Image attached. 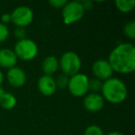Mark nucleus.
<instances>
[{
	"label": "nucleus",
	"mask_w": 135,
	"mask_h": 135,
	"mask_svg": "<svg viewBox=\"0 0 135 135\" xmlns=\"http://www.w3.org/2000/svg\"><path fill=\"white\" fill-rule=\"evenodd\" d=\"M37 88L42 94L45 96H50L54 94L56 91V85L55 79L52 76L43 75L37 81Z\"/></svg>",
	"instance_id": "nucleus-11"
},
{
	"label": "nucleus",
	"mask_w": 135,
	"mask_h": 135,
	"mask_svg": "<svg viewBox=\"0 0 135 135\" xmlns=\"http://www.w3.org/2000/svg\"><path fill=\"white\" fill-rule=\"evenodd\" d=\"M101 93L104 100L112 104H120L127 98L128 89L120 79L111 77L103 83Z\"/></svg>",
	"instance_id": "nucleus-2"
},
{
	"label": "nucleus",
	"mask_w": 135,
	"mask_h": 135,
	"mask_svg": "<svg viewBox=\"0 0 135 135\" xmlns=\"http://www.w3.org/2000/svg\"><path fill=\"white\" fill-rule=\"evenodd\" d=\"M83 135H105L104 131L99 126L97 125H91L85 129Z\"/></svg>",
	"instance_id": "nucleus-18"
},
{
	"label": "nucleus",
	"mask_w": 135,
	"mask_h": 135,
	"mask_svg": "<svg viewBox=\"0 0 135 135\" xmlns=\"http://www.w3.org/2000/svg\"><path fill=\"white\" fill-rule=\"evenodd\" d=\"M105 100L100 94L91 93L83 98V107L89 112H98L104 107Z\"/></svg>",
	"instance_id": "nucleus-9"
},
{
	"label": "nucleus",
	"mask_w": 135,
	"mask_h": 135,
	"mask_svg": "<svg viewBox=\"0 0 135 135\" xmlns=\"http://www.w3.org/2000/svg\"><path fill=\"white\" fill-rule=\"evenodd\" d=\"M26 73L19 67H13L7 72V80L11 86L19 88L25 84L26 83Z\"/></svg>",
	"instance_id": "nucleus-10"
},
{
	"label": "nucleus",
	"mask_w": 135,
	"mask_h": 135,
	"mask_svg": "<svg viewBox=\"0 0 135 135\" xmlns=\"http://www.w3.org/2000/svg\"><path fill=\"white\" fill-rule=\"evenodd\" d=\"M124 34L131 40L135 39V21H131L125 24L123 28Z\"/></svg>",
	"instance_id": "nucleus-16"
},
{
	"label": "nucleus",
	"mask_w": 135,
	"mask_h": 135,
	"mask_svg": "<svg viewBox=\"0 0 135 135\" xmlns=\"http://www.w3.org/2000/svg\"><path fill=\"white\" fill-rule=\"evenodd\" d=\"M84 9L80 1H70L62 8V18L65 24L70 25L78 22L83 18Z\"/></svg>",
	"instance_id": "nucleus-5"
},
{
	"label": "nucleus",
	"mask_w": 135,
	"mask_h": 135,
	"mask_svg": "<svg viewBox=\"0 0 135 135\" xmlns=\"http://www.w3.org/2000/svg\"><path fill=\"white\" fill-rule=\"evenodd\" d=\"M81 67V60L80 56L73 51H68L61 56L58 60V68L62 73L68 77H71L79 73Z\"/></svg>",
	"instance_id": "nucleus-3"
},
{
	"label": "nucleus",
	"mask_w": 135,
	"mask_h": 135,
	"mask_svg": "<svg viewBox=\"0 0 135 135\" xmlns=\"http://www.w3.org/2000/svg\"><path fill=\"white\" fill-rule=\"evenodd\" d=\"M105 135H124V134L121 132H119V131H111V132H108Z\"/></svg>",
	"instance_id": "nucleus-25"
},
{
	"label": "nucleus",
	"mask_w": 135,
	"mask_h": 135,
	"mask_svg": "<svg viewBox=\"0 0 135 135\" xmlns=\"http://www.w3.org/2000/svg\"><path fill=\"white\" fill-rule=\"evenodd\" d=\"M18 58L13 50L8 48L0 49V67L4 69H11L16 67Z\"/></svg>",
	"instance_id": "nucleus-12"
},
{
	"label": "nucleus",
	"mask_w": 135,
	"mask_h": 135,
	"mask_svg": "<svg viewBox=\"0 0 135 135\" xmlns=\"http://www.w3.org/2000/svg\"><path fill=\"white\" fill-rule=\"evenodd\" d=\"M9 35V31L7 25L0 22V43H3L8 39Z\"/></svg>",
	"instance_id": "nucleus-20"
},
{
	"label": "nucleus",
	"mask_w": 135,
	"mask_h": 135,
	"mask_svg": "<svg viewBox=\"0 0 135 135\" xmlns=\"http://www.w3.org/2000/svg\"><path fill=\"white\" fill-rule=\"evenodd\" d=\"M81 4V6H83V9L85 10H90L93 8V7H94V3L91 1V0H83V1H80Z\"/></svg>",
	"instance_id": "nucleus-23"
},
{
	"label": "nucleus",
	"mask_w": 135,
	"mask_h": 135,
	"mask_svg": "<svg viewBox=\"0 0 135 135\" xmlns=\"http://www.w3.org/2000/svg\"><path fill=\"white\" fill-rule=\"evenodd\" d=\"M14 36L16 39H18L19 41L23 40L26 38V31L24 28H16V30L14 31Z\"/></svg>",
	"instance_id": "nucleus-21"
},
{
	"label": "nucleus",
	"mask_w": 135,
	"mask_h": 135,
	"mask_svg": "<svg viewBox=\"0 0 135 135\" xmlns=\"http://www.w3.org/2000/svg\"><path fill=\"white\" fill-rule=\"evenodd\" d=\"M11 22V16H10L9 13H5L2 15L1 17V23L6 25L7 23H9Z\"/></svg>",
	"instance_id": "nucleus-24"
},
{
	"label": "nucleus",
	"mask_w": 135,
	"mask_h": 135,
	"mask_svg": "<svg viewBox=\"0 0 135 135\" xmlns=\"http://www.w3.org/2000/svg\"><path fill=\"white\" fill-rule=\"evenodd\" d=\"M56 89H66L68 87V83H69V77L64 74L59 75L56 80Z\"/></svg>",
	"instance_id": "nucleus-19"
},
{
	"label": "nucleus",
	"mask_w": 135,
	"mask_h": 135,
	"mask_svg": "<svg viewBox=\"0 0 135 135\" xmlns=\"http://www.w3.org/2000/svg\"><path fill=\"white\" fill-rule=\"evenodd\" d=\"M67 2L68 1H66V0H50L49 5L52 8L58 9V8H63V7L67 4Z\"/></svg>",
	"instance_id": "nucleus-22"
},
{
	"label": "nucleus",
	"mask_w": 135,
	"mask_h": 135,
	"mask_svg": "<svg viewBox=\"0 0 135 135\" xmlns=\"http://www.w3.org/2000/svg\"><path fill=\"white\" fill-rule=\"evenodd\" d=\"M3 81H4V74H3L2 71L0 70V86L2 85Z\"/></svg>",
	"instance_id": "nucleus-27"
},
{
	"label": "nucleus",
	"mask_w": 135,
	"mask_h": 135,
	"mask_svg": "<svg viewBox=\"0 0 135 135\" xmlns=\"http://www.w3.org/2000/svg\"><path fill=\"white\" fill-rule=\"evenodd\" d=\"M116 7L118 10H119L122 13H129L131 10H133L135 7L134 0H117Z\"/></svg>",
	"instance_id": "nucleus-15"
},
{
	"label": "nucleus",
	"mask_w": 135,
	"mask_h": 135,
	"mask_svg": "<svg viewBox=\"0 0 135 135\" xmlns=\"http://www.w3.org/2000/svg\"><path fill=\"white\" fill-rule=\"evenodd\" d=\"M5 93H6V91H5L2 87L0 86V100L2 99V97H3V95L5 94Z\"/></svg>",
	"instance_id": "nucleus-26"
},
{
	"label": "nucleus",
	"mask_w": 135,
	"mask_h": 135,
	"mask_svg": "<svg viewBox=\"0 0 135 135\" xmlns=\"http://www.w3.org/2000/svg\"><path fill=\"white\" fill-rule=\"evenodd\" d=\"M89 78L83 73H77L69 78L68 87L70 93L76 97L84 96L89 91Z\"/></svg>",
	"instance_id": "nucleus-6"
},
{
	"label": "nucleus",
	"mask_w": 135,
	"mask_h": 135,
	"mask_svg": "<svg viewBox=\"0 0 135 135\" xmlns=\"http://www.w3.org/2000/svg\"><path fill=\"white\" fill-rule=\"evenodd\" d=\"M16 104H17V99H16L15 95L11 93L6 92L3 95L2 99L0 100V105L7 110H10V109L14 108Z\"/></svg>",
	"instance_id": "nucleus-14"
},
{
	"label": "nucleus",
	"mask_w": 135,
	"mask_h": 135,
	"mask_svg": "<svg viewBox=\"0 0 135 135\" xmlns=\"http://www.w3.org/2000/svg\"><path fill=\"white\" fill-rule=\"evenodd\" d=\"M42 70L45 75L52 76L58 70V59L54 56H46L42 63Z\"/></svg>",
	"instance_id": "nucleus-13"
},
{
	"label": "nucleus",
	"mask_w": 135,
	"mask_h": 135,
	"mask_svg": "<svg viewBox=\"0 0 135 135\" xmlns=\"http://www.w3.org/2000/svg\"><path fill=\"white\" fill-rule=\"evenodd\" d=\"M93 73L95 79L99 81H107L112 77L113 70L110 64L105 59H98L93 64L92 67Z\"/></svg>",
	"instance_id": "nucleus-8"
},
{
	"label": "nucleus",
	"mask_w": 135,
	"mask_h": 135,
	"mask_svg": "<svg viewBox=\"0 0 135 135\" xmlns=\"http://www.w3.org/2000/svg\"><path fill=\"white\" fill-rule=\"evenodd\" d=\"M113 71L129 74L135 70V47L131 43H122L110 52L107 59Z\"/></svg>",
	"instance_id": "nucleus-1"
},
{
	"label": "nucleus",
	"mask_w": 135,
	"mask_h": 135,
	"mask_svg": "<svg viewBox=\"0 0 135 135\" xmlns=\"http://www.w3.org/2000/svg\"><path fill=\"white\" fill-rule=\"evenodd\" d=\"M11 22L18 28H25L33 21V11L27 6H20L10 13Z\"/></svg>",
	"instance_id": "nucleus-7"
},
{
	"label": "nucleus",
	"mask_w": 135,
	"mask_h": 135,
	"mask_svg": "<svg viewBox=\"0 0 135 135\" xmlns=\"http://www.w3.org/2000/svg\"><path fill=\"white\" fill-rule=\"evenodd\" d=\"M13 51L17 58L23 61H31L37 56L38 46L34 41L25 38L16 43Z\"/></svg>",
	"instance_id": "nucleus-4"
},
{
	"label": "nucleus",
	"mask_w": 135,
	"mask_h": 135,
	"mask_svg": "<svg viewBox=\"0 0 135 135\" xmlns=\"http://www.w3.org/2000/svg\"><path fill=\"white\" fill-rule=\"evenodd\" d=\"M102 83L101 81L97 79H89V85H88V88L90 91H92V93L94 94H98V92H101V89H102Z\"/></svg>",
	"instance_id": "nucleus-17"
}]
</instances>
